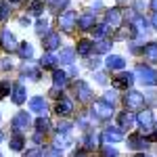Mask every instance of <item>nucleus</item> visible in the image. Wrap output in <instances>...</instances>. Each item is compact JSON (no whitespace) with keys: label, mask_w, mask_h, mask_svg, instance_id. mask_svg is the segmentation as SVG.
<instances>
[{"label":"nucleus","mask_w":157,"mask_h":157,"mask_svg":"<svg viewBox=\"0 0 157 157\" xmlns=\"http://www.w3.org/2000/svg\"><path fill=\"white\" fill-rule=\"evenodd\" d=\"M97 80H98V82H101V84H105V82H107V78H105L103 73H97Z\"/></svg>","instance_id":"45"},{"label":"nucleus","mask_w":157,"mask_h":157,"mask_svg":"<svg viewBox=\"0 0 157 157\" xmlns=\"http://www.w3.org/2000/svg\"><path fill=\"white\" fill-rule=\"evenodd\" d=\"M36 130H38V134H46L50 130V121H48V117H38L36 120Z\"/></svg>","instance_id":"26"},{"label":"nucleus","mask_w":157,"mask_h":157,"mask_svg":"<svg viewBox=\"0 0 157 157\" xmlns=\"http://www.w3.org/2000/svg\"><path fill=\"white\" fill-rule=\"evenodd\" d=\"M90 48H92V42H90V40H80V42H78V55H82V57H86V55H88V52H90Z\"/></svg>","instance_id":"27"},{"label":"nucleus","mask_w":157,"mask_h":157,"mask_svg":"<svg viewBox=\"0 0 157 157\" xmlns=\"http://www.w3.org/2000/svg\"><path fill=\"white\" fill-rule=\"evenodd\" d=\"M36 32L40 34V36H46V34H48V21H46V19H38Z\"/></svg>","instance_id":"32"},{"label":"nucleus","mask_w":157,"mask_h":157,"mask_svg":"<svg viewBox=\"0 0 157 157\" xmlns=\"http://www.w3.org/2000/svg\"><path fill=\"white\" fill-rule=\"evenodd\" d=\"M113 115V105H109L105 101H97L94 107H92V117H98V120H109Z\"/></svg>","instance_id":"4"},{"label":"nucleus","mask_w":157,"mask_h":157,"mask_svg":"<svg viewBox=\"0 0 157 157\" xmlns=\"http://www.w3.org/2000/svg\"><path fill=\"white\" fill-rule=\"evenodd\" d=\"M11 67V61L9 59H2V69H9Z\"/></svg>","instance_id":"44"},{"label":"nucleus","mask_w":157,"mask_h":157,"mask_svg":"<svg viewBox=\"0 0 157 157\" xmlns=\"http://www.w3.org/2000/svg\"><path fill=\"white\" fill-rule=\"evenodd\" d=\"M73 57H75V50H73V48H63V50H61V55L57 57V59H59L61 63H67V65H71V63H73Z\"/></svg>","instance_id":"25"},{"label":"nucleus","mask_w":157,"mask_h":157,"mask_svg":"<svg viewBox=\"0 0 157 157\" xmlns=\"http://www.w3.org/2000/svg\"><path fill=\"white\" fill-rule=\"evenodd\" d=\"M132 84H134V73H130V71H124V73L113 78V86L115 88H126L128 90Z\"/></svg>","instance_id":"9"},{"label":"nucleus","mask_w":157,"mask_h":157,"mask_svg":"<svg viewBox=\"0 0 157 157\" xmlns=\"http://www.w3.org/2000/svg\"><path fill=\"white\" fill-rule=\"evenodd\" d=\"M103 157H117V151L111 145H105L103 147Z\"/></svg>","instance_id":"38"},{"label":"nucleus","mask_w":157,"mask_h":157,"mask_svg":"<svg viewBox=\"0 0 157 157\" xmlns=\"http://www.w3.org/2000/svg\"><path fill=\"white\" fill-rule=\"evenodd\" d=\"M103 101H105V103H109V105H113V101H115V94H113V92H107Z\"/></svg>","instance_id":"42"},{"label":"nucleus","mask_w":157,"mask_h":157,"mask_svg":"<svg viewBox=\"0 0 157 157\" xmlns=\"http://www.w3.org/2000/svg\"><path fill=\"white\" fill-rule=\"evenodd\" d=\"M78 27L80 29H84V32H88V29H92L94 27V15L92 13H84L82 17H78Z\"/></svg>","instance_id":"16"},{"label":"nucleus","mask_w":157,"mask_h":157,"mask_svg":"<svg viewBox=\"0 0 157 157\" xmlns=\"http://www.w3.org/2000/svg\"><path fill=\"white\" fill-rule=\"evenodd\" d=\"M128 147L130 149H147L149 147V140L140 134H130L128 136Z\"/></svg>","instance_id":"15"},{"label":"nucleus","mask_w":157,"mask_h":157,"mask_svg":"<svg viewBox=\"0 0 157 157\" xmlns=\"http://www.w3.org/2000/svg\"><path fill=\"white\" fill-rule=\"evenodd\" d=\"M151 23H153V27H155V29H157V13H155V15H153V17H151Z\"/></svg>","instance_id":"46"},{"label":"nucleus","mask_w":157,"mask_h":157,"mask_svg":"<svg viewBox=\"0 0 157 157\" xmlns=\"http://www.w3.org/2000/svg\"><path fill=\"white\" fill-rule=\"evenodd\" d=\"M75 92H78V98L82 103H88L92 98V92H90V86L86 82H75Z\"/></svg>","instance_id":"12"},{"label":"nucleus","mask_w":157,"mask_h":157,"mask_svg":"<svg viewBox=\"0 0 157 157\" xmlns=\"http://www.w3.org/2000/svg\"><path fill=\"white\" fill-rule=\"evenodd\" d=\"M55 111H57L59 115H69V113L73 111V103L69 101V98H65V97H63V98L59 101V103H57Z\"/></svg>","instance_id":"18"},{"label":"nucleus","mask_w":157,"mask_h":157,"mask_svg":"<svg viewBox=\"0 0 157 157\" xmlns=\"http://www.w3.org/2000/svg\"><path fill=\"white\" fill-rule=\"evenodd\" d=\"M46 157H63V153H61L59 149H55V147H52V149L46 151Z\"/></svg>","instance_id":"40"},{"label":"nucleus","mask_w":157,"mask_h":157,"mask_svg":"<svg viewBox=\"0 0 157 157\" xmlns=\"http://www.w3.org/2000/svg\"><path fill=\"white\" fill-rule=\"evenodd\" d=\"M9 90H11V88H9L6 82H0V98L4 97V94H9Z\"/></svg>","instance_id":"41"},{"label":"nucleus","mask_w":157,"mask_h":157,"mask_svg":"<svg viewBox=\"0 0 157 157\" xmlns=\"http://www.w3.org/2000/svg\"><path fill=\"white\" fill-rule=\"evenodd\" d=\"M151 9L157 13V0H151Z\"/></svg>","instance_id":"47"},{"label":"nucleus","mask_w":157,"mask_h":157,"mask_svg":"<svg viewBox=\"0 0 157 157\" xmlns=\"http://www.w3.org/2000/svg\"><path fill=\"white\" fill-rule=\"evenodd\" d=\"M11 124H13V130H15V134H21L25 128L32 124V120H29V113H27V111H19V113L13 117Z\"/></svg>","instance_id":"6"},{"label":"nucleus","mask_w":157,"mask_h":157,"mask_svg":"<svg viewBox=\"0 0 157 157\" xmlns=\"http://www.w3.org/2000/svg\"><path fill=\"white\" fill-rule=\"evenodd\" d=\"M0 157H2V155H0Z\"/></svg>","instance_id":"52"},{"label":"nucleus","mask_w":157,"mask_h":157,"mask_svg":"<svg viewBox=\"0 0 157 157\" xmlns=\"http://www.w3.org/2000/svg\"><path fill=\"white\" fill-rule=\"evenodd\" d=\"M121 19H124V17H121V9H117V6H115V9H109L107 17H105V25H107L111 32H115V29L121 27Z\"/></svg>","instance_id":"3"},{"label":"nucleus","mask_w":157,"mask_h":157,"mask_svg":"<svg viewBox=\"0 0 157 157\" xmlns=\"http://www.w3.org/2000/svg\"><path fill=\"white\" fill-rule=\"evenodd\" d=\"M84 145H86V149H97V147H98V136L94 132H90L84 138Z\"/></svg>","instance_id":"30"},{"label":"nucleus","mask_w":157,"mask_h":157,"mask_svg":"<svg viewBox=\"0 0 157 157\" xmlns=\"http://www.w3.org/2000/svg\"><path fill=\"white\" fill-rule=\"evenodd\" d=\"M9 15H11V9H9V4L0 0V21H6V19H9Z\"/></svg>","instance_id":"35"},{"label":"nucleus","mask_w":157,"mask_h":157,"mask_svg":"<svg viewBox=\"0 0 157 157\" xmlns=\"http://www.w3.org/2000/svg\"><path fill=\"white\" fill-rule=\"evenodd\" d=\"M27 9H29V13H32V15L40 17V15H42V11H44V0H29Z\"/></svg>","instance_id":"24"},{"label":"nucleus","mask_w":157,"mask_h":157,"mask_svg":"<svg viewBox=\"0 0 157 157\" xmlns=\"http://www.w3.org/2000/svg\"><path fill=\"white\" fill-rule=\"evenodd\" d=\"M17 50H19V57H21V59H32V55H34V46H32L29 42H21V44L17 46Z\"/></svg>","instance_id":"21"},{"label":"nucleus","mask_w":157,"mask_h":157,"mask_svg":"<svg viewBox=\"0 0 157 157\" xmlns=\"http://www.w3.org/2000/svg\"><path fill=\"white\" fill-rule=\"evenodd\" d=\"M11 98L15 105H21V103H25V98H27V94H25V86L23 84H15L11 88Z\"/></svg>","instance_id":"11"},{"label":"nucleus","mask_w":157,"mask_h":157,"mask_svg":"<svg viewBox=\"0 0 157 157\" xmlns=\"http://www.w3.org/2000/svg\"><path fill=\"white\" fill-rule=\"evenodd\" d=\"M23 157H42V151H40V149H29Z\"/></svg>","instance_id":"39"},{"label":"nucleus","mask_w":157,"mask_h":157,"mask_svg":"<svg viewBox=\"0 0 157 157\" xmlns=\"http://www.w3.org/2000/svg\"><path fill=\"white\" fill-rule=\"evenodd\" d=\"M92 48L97 50V52H107V50L111 48V44H109L107 40H98L97 44H92Z\"/></svg>","instance_id":"34"},{"label":"nucleus","mask_w":157,"mask_h":157,"mask_svg":"<svg viewBox=\"0 0 157 157\" xmlns=\"http://www.w3.org/2000/svg\"><path fill=\"white\" fill-rule=\"evenodd\" d=\"M11 2H19V0H11Z\"/></svg>","instance_id":"51"},{"label":"nucleus","mask_w":157,"mask_h":157,"mask_svg":"<svg viewBox=\"0 0 157 157\" xmlns=\"http://www.w3.org/2000/svg\"><path fill=\"white\" fill-rule=\"evenodd\" d=\"M124 105L128 109H143L145 107V97L136 90H128L126 97H124Z\"/></svg>","instance_id":"2"},{"label":"nucleus","mask_w":157,"mask_h":157,"mask_svg":"<svg viewBox=\"0 0 157 157\" xmlns=\"http://www.w3.org/2000/svg\"><path fill=\"white\" fill-rule=\"evenodd\" d=\"M121 138H124V134H121V130H117V128H107V130L103 132L105 145H109V143H120Z\"/></svg>","instance_id":"14"},{"label":"nucleus","mask_w":157,"mask_h":157,"mask_svg":"<svg viewBox=\"0 0 157 157\" xmlns=\"http://www.w3.org/2000/svg\"><path fill=\"white\" fill-rule=\"evenodd\" d=\"M0 140H2V132H0Z\"/></svg>","instance_id":"50"},{"label":"nucleus","mask_w":157,"mask_h":157,"mask_svg":"<svg viewBox=\"0 0 157 157\" xmlns=\"http://www.w3.org/2000/svg\"><path fill=\"white\" fill-rule=\"evenodd\" d=\"M57 130H59V134H69V130H71V124H69V121H59Z\"/></svg>","instance_id":"37"},{"label":"nucleus","mask_w":157,"mask_h":157,"mask_svg":"<svg viewBox=\"0 0 157 157\" xmlns=\"http://www.w3.org/2000/svg\"><path fill=\"white\" fill-rule=\"evenodd\" d=\"M136 121H138V126H140V130L143 132H151L153 130V126H155V121H153V111H140L138 115H136Z\"/></svg>","instance_id":"7"},{"label":"nucleus","mask_w":157,"mask_h":157,"mask_svg":"<svg viewBox=\"0 0 157 157\" xmlns=\"http://www.w3.org/2000/svg\"><path fill=\"white\" fill-rule=\"evenodd\" d=\"M23 73H29V75H32V80H38V78H40V69L34 67L32 63H25V65H23Z\"/></svg>","instance_id":"31"},{"label":"nucleus","mask_w":157,"mask_h":157,"mask_svg":"<svg viewBox=\"0 0 157 157\" xmlns=\"http://www.w3.org/2000/svg\"><path fill=\"white\" fill-rule=\"evenodd\" d=\"M128 23L132 25V29L136 32V34H143V32L147 29V19L143 17V15H138V13L130 17V21H128Z\"/></svg>","instance_id":"13"},{"label":"nucleus","mask_w":157,"mask_h":157,"mask_svg":"<svg viewBox=\"0 0 157 157\" xmlns=\"http://www.w3.org/2000/svg\"><path fill=\"white\" fill-rule=\"evenodd\" d=\"M136 157H145V155H143V153H140V155H136Z\"/></svg>","instance_id":"49"},{"label":"nucleus","mask_w":157,"mask_h":157,"mask_svg":"<svg viewBox=\"0 0 157 157\" xmlns=\"http://www.w3.org/2000/svg\"><path fill=\"white\" fill-rule=\"evenodd\" d=\"M50 94H52L55 98H59V97H61V88H57V86H52V90H50ZM61 98H63V97H61Z\"/></svg>","instance_id":"43"},{"label":"nucleus","mask_w":157,"mask_h":157,"mask_svg":"<svg viewBox=\"0 0 157 157\" xmlns=\"http://www.w3.org/2000/svg\"><path fill=\"white\" fill-rule=\"evenodd\" d=\"M23 143H25L23 136H21V134H15V136L11 138V145L9 147H11L13 151H21V149H23Z\"/></svg>","instance_id":"29"},{"label":"nucleus","mask_w":157,"mask_h":157,"mask_svg":"<svg viewBox=\"0 0 157 157\" xmlns=\"http://www.w3.org/2000/svg\"><path fill=\"white\" fill-rule=\"evenodd\" d=\"M75 23H78V15L73 11H65L59 15V27L63 32H71L73 27H75Z\"/></svg>","instance_id":"5"},{"label":"nucleus","mask_w":157,"mask_h":157,"mask_svg":"<svg viewBox=\"0 0 157 157\" xmlns=\"http://www.w3.org/2000/svg\"><path fill=\"white\" fill-rule=\"evenodd\" d=\"M46 2L50 4V9H55V11H59L61 6H67V2H69V0H46Z\"/></svg>","instance_id":"36"},{"label":"nucleus","mask_w":157,"mask_h":157,"mask_svg":"<svg viewBox=\"0 0 157 157\" xmlns=\"http://www.w3.org/2000/svg\"><path fill=\"white\" fill-rule=\"evenodd\" d=\"M136 75H138V80L145 86H155L157 84V71L151 69V67H147V65H138L136 67Z\"/></svg>","instance_id":"1"},{"label":"nucleus","mask_w":157,"mask_h":157,"mask_svg":"<svg viewBox=\"0 0 157 157\" xmlns=\"http://www.w3.org/2000/svg\"><path fill=\"white\" fill-rule=\"evenodd\" d=\"M105 63H107L109 69H124V65H126V61L121 59L120 55H109Z\"/></svg>","instance_id":"19"},{"label":"nucleus","mask_w":157,"mask_h":157,"mask_svg":"<svg viewBox=\"0 0 157 157\" xmlns=\"http://www.w3.org/2000/svg\"><path fill=\"white\" fill-rule=\"evenodd\" d=\"M57 63H59V59H57L52 52H46V55L42 57V61H40V67H44V69H52Z\"/></svg>","instance_id":"22"},{"label":"nucleus","mask_w":157,"mask_h":157,"mask_svg":"<svg viewBox=\"0 0 157 157\" xmlns=\"http://www.w3.org/2000/svg\"><path fill=\"white\" fill-rule=\"evenodd\" d=\"M52 82H55L57 88H65V86H67V73L55 69V73H52Z\"/></svg>","instance_id":"23"},{"label":"nucleus","mask_w":157,"mask_h":157,"mask_svg":"<svg viewBox=\"0 0 157 157\" xmlns=\"http://www.w3.org/2000/svg\"><path fill=\"white\" fill-rule=\"evenodd\" d=\"M46 101H44V97H34L29 98V109L32 111H36V113H40V115H44L46 113Z\"/></svg>","instance_id":"17"},{"label":"nucleus","mask_w":157,"mask_h":157,"mask_svg":"<svg viewBox=\"0 0 157 157\" xmlns=\"http://www.w3.org/2000/svg\"><path fill=\"white\" fill-rule=\"evenodd\" d=\"M107 32H111L105 23H101V25H97V29H94V38H98V40H103V38L107 36Z\"/></svg>","instance_id":"33"},{"label":"nucleus","mask_w":157,"mask_h":157,"mask_svg":"<svg viewBox=\"0 0 157 157\" xmlns=\"http://www.w3.org/2000/svg\"><path fill=\"white\" fill-rule=\"evenodd\" d=\"M73 157H86V153H84V151H80V153H75Z\"/></svg>","instance_id":"48"},{"label":"nucleus","mask_w":157,"mask_h":157,"mask_svg":"<svg viewBox=\"0 0 157 157\" xmlns=\"http://www.w3.org/2000/svg\"><path fill=\"white\" fill-rule=\"evenodd\" d=\"M0 46H2L4 50H11V52H13V50H17L19 44H17L15 36H13L9 29H2V34H0Z\"/></svg>","instance_id":"8"},{"label":"nucleus","mask_w":157,"mask_h":157,"mask_svg":"<svg viewBox=\"0 0 157 157\" xmlns=\"http://www.w3.org/2000/svg\"><path fill=\"white\" fill-rule=\"evenodd\" d=\"M143 52H145V59L147 61L157 63V42H149L145 48H143Z\"/></svg>","instance_id":"20"},{"label":"nucleus","mask_w":157,"mask_h":157,"mask_svg":"<svg viewBox=\"0 0 157 157\" xmlns=\"http://www.w3.org/2000/svg\"><path fill=\"white\" fill-rule=\"evenodd\" d=\"M42 46L46 48V52H52L55 48L61 46V36L57 32H48V34L44 36V44H42Z\"/></svg>","instance_id":"10"},{"label":"nucleus","mask_w":157,"mask_h":157,"mask_svg":"<svg viewBox=\"0 0 157 157\" xmlns=\"http://www.w3.org/2000/svg\"><path fill=\"white\" fill-rule=\"evenodd\" d=\"M134 124V117H132V113H128V111H124L120 115V128H130Z\"/></svg>","instance_id":"28"}]
</instances>
